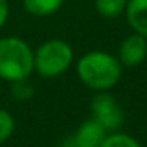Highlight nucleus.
<instances>
[{
    "mask_svg": "<svg viewBox=\"0 0 147 147\" xmlns=\"http://www.w3.org/2000/svg\"><path fill=\"white\" fill-rule=\"evenodd\" d=\"M76 70L84 86L95 92L111 90L122 76V63L119 59L105 51L84 54L78 62Z\"/></svg>",
    "mask_w": 147,
    "mask_h": 147,
    "instance_id": "f257e3e1",
    "label": "nucleus"
},
{
    "mask_svg": "<svg viewBox=\"0 0 147 147\" xmlns=\"http://www.w3.org/2000/svg\"><path fill=\"white\" fill-rule=\"evenodd\" d=\"M33 71V51L22 38H0V78L8 82L27 79Z\"/></svg>",
    "mask_w": 147,
    "mask_h": 147,
    "instance_id": "f03ea898",
    "label": "nucleus"
},
{
    "mask_svg": "<svg viewBox=\"0 0 147 147\" xmlns=\"http://www.w3.org/2000/svg\"><path fill=\"white\" fill-rule=\"evenodd\" d=\"M73 49L67 41L52 38L45 41L33 52V70L43 78H55L70 68Z\"/></svg>",
    "mask_w": 147,
    "mask_h": 147,
    "instance_id": "7ed1b4c3",
    "label": "nucleus"
},
{
    "mask_svg": "<svg viewBox=\"0 0 147 147\" xmlns=\"http://www.w3.org/2000/svg\"><path fill=\"white\" fill-rule=\"evenodd\" d=\"M93 119L105 127L108 133L119 131L125 122V114L122 106L117 103V100L106 92H96L90 103Z\"/></svg>",
    "mask_w": 147,
    "mask_h": 147,
    "instance_id": "20e7f679",
    "label": "nucleus"
},
{
    "mask_svg": "<svg viewBox=\"0 0 147 147\" xmlns=\"http://www.w3.org/2000/svg\"><path fill=\"white\" fill-rule=\"evenodd\" d=\"M147 59V38L139 33L128 35L119 48V62L122 67H138Z\"/></svg>",
    "mask_w": 147,
    "mask_h": 147,
    "instance_id": "39448f33",
    "label": "nucleus"
},
{
    "mask_svg": "<svg viewBox=\"0 0 147 147\" xmlns=\"http://www.w3.org/2000/svg\"><path fill=\"white\" fill-rule=\"evenodd\" d=\"M73 136L81 147H100V144L108 136V131L105 130V127L100 122H96L92 117L84 120L78 127Z\"/></svg>",
    "mask_w": 147,
    "mask_h": 147,
    "instance_id": "423d86ee",
    "label": "nucleus"
},
{
    "mask_svg": "<svg viewBox=\"0 0 147 147\" xmlns=\"http://www.w3.org/2000/svg\"><path fill=\"white\" fill-rule=\"evenodd\" d=\"M125 13L134 33L147 38V0H128Z\"/></svg>",
    "mask_w": 147,
    "mask_h": 147,
    "instance_id": "0eeeda50",
    "label": "nucleus"
},
{
    "mask_svg": "<svg viewBox=\"0 0 147 147\" xmlns=\"http://www.w3.org/2000/svg\"><path fill=\"white\" fill-rule=\"evenodd\" d=\"M65 0H22L24 8L27 13L38 18L51 16L55 11L60 10Z\"/></svg>",
    "mask_w": 147,
    "mask_h": 147,
    "instance_id": "6e6552de",
    "label": "nucleus"
},
{
    "mask_svg": "<svg viewBox=\"0 0 147 147\" xmlns=\"http://www.w3.org/2000/svg\"><path fill=\"white\" fill-rule=\"evenodd\" d=\"M128 0H95V10L106 19H115L125 13Z\"/></svg>",
    "mask_w": 147,
    "mask_h": 147,
    "instance_id": "1a4fd4ad",
    "label": "nucleus"
},
{
    "mask_svg": "<svg viewBox=\"0 0 147 147\" xmlns=\"http://www.w3.org/2000/svg\"><path fill=\"white\" fill-rule=\"evenodd\" d=\"M100 147H142L133 136L125 133H119V131H112L108 133Z\"/></svg>",
    "mask_w": 147,
    "mask_h": 147,
    "instance_id": "9d476101",
    "label": "nucleus"
},
{
    "mask_svg": "<svg viewBox=\"0 0 147 147\" xmlns=\"http://www.w3.org/2000/svg\"><path fill=\"white\" fill-rule=\"evenodd\" d=\"M14 127H16L14 117L7 109L0 108V144L7 142L11 138V134L14 133Z\"/></svg>",
    "mask_w": 147,
    "mask_h": 147,
    "instance_id": "9b49d317",
    "label": "nucleus"
},
{
    "mask_svg": "<svg viewBox=\"0 0 147 147\" xmlns=\"http://www.w3.org/2000/svg\"><path fill=\"white\" fill-rule=\"evenodd\" d=\"M13 84V95L16 96L18 100H29L33 93V89L27 79H21V81H16V82H11Z\"/></svg>",
    "mask_w": 147,
    "mask_h": 147,
    "instance_id": "f8f14e48",
    "label": "nucleus"
},
{
    "mask_svg": "<svg viewBox=\"0 0 147 147\" xmlns=\"http://www.w3.org/2000/svg\"><path fill=\"white\" fill-rule=\"evenodd\" d=\"M8 16H10V5H8V0H0V29L5 26Z\"/></svg>",
    "mask_w": 147,
    "mask_h": 147,
    "instance_id": "ddd939ff",
    "label": "nucleus"
},
{
    "mask_svg": "<svg viewBox=\"0 0 147 147\" xmlns=\"http://www.w3.org/2000/svg\"><path fill=\"white\" fill-rule=\"evenodd\" d=\"M62 147H81V146L76 142V139H74V136L71 134V136H68L67 139L63 141V144H62Z\"/></svg>",
    "mask_w": 147,
    "mask_h": 147,
    "instance_id": "4468645a",
    "label": "nucleus"
}]
</instances>
